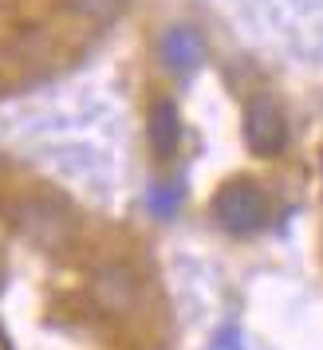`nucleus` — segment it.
<instances>
[{
  "label": "nucleus",
  "instance_id": "nucleus-1",
  "mask_svg": "<svg viewBox=\"0 0 323 350\" xmlns=\"http://www.w3.org/2000/svg\"><path fill=\"white\" fill-rule=\"evenodd\" d=\"M213 221L229 237H257L268 224V193L253 177H229L213 197Z\"/></svg>",
  "mask_w": 323,
  "mask_h": 350
},
{
  "label": "nucleus",
  "instance_id": "nucleus-2",
  "mask_svg": "<svg viewBox=\"0 0 323 350\" xmlns=\"http://www.w3.org/2000/svg\"><path fill=\"white\" fill-rule=\"evenodd\" d=\"M241 130H244V146H248L257 158H276V154H284V146H288V114L280 107V98L268 95V91L248 95Z\"/></svg>",
  "mask_w": 323,
  "mask_h": 350
},
{
  "label": "nucleus",
  "instance_id": "nucleus-3",
  "mask_svg": "<svg viewBox=\"0 0 323 350\" xmlns=\"http://www.w3.org/2000/svg\"><path fill=\"white\" fill-rule=\"evenodd\" d=\"M87 295L103 315L111 319H127L142 307V275L114 260V264H103V268L91 271V284H87Z\"/></svg>",
  "mask_w": 323,
  "mask_h": 350
},
{
  "label": "nucleus",
  "instance_id": "nucleus-4",
  "mask_svg": "<svg viewBox=\"0 0 323 350\" xmlns=\"http://www.w3.org/2000/svg\"><path fill=\"white\" fill-rule=\"evenodd\" d=\"M16 228L24 237L40 244V248H51V252H60L67 248L71 240H75V217L67 213L60 201H48V197H28V201H20L16 205Z\"/></svg>",
  "mask_w": 323,
  "mask_h": 350
},
{
  "label": "nucleus",
  "instance_id": "nucleus-5",
  "mask_svg": "<svg viewBox=\"0 0 323 350\" xmlns=\"http://www.w3.org/2000/svg\"><path fill=\"white\" fill-rule=\"evenodd\" d=\"M209 59V44L194 24H166L158 36V64L174 75V79H190L197 75Z\"/></svg>",
  "mask_w": 323,
  "mask_h": 350
},
{
  "label": "nucleus",
  "instance_id": "nucleus-6",
  "mask_svg": "<svg viewBox=\"0 0 323 350\" xmlns=\"http://www.w3.org/2000/svg\"><path fill=\"white\" fill-rule=\"evenodd\" d=\"M146 146L162 165L181 154V114L170 98H158L146 114Z\"/></svg>",
  "mask_w": 323,
  "mask_h": 350
},
{
  "label": "nucleus",
  "instance_id": "nucleus-7",
  "mask_svg": "<svg viewBox=\"0 0 323 350\" xmlns=\"http://www.w3.org/2000/svg\"><path fill=\"white\" fill-rule=\"evenodd\" d=\"M64 12H71L83 24H114L127 16L130 0H60Z\"/></svg>",
  "mask_w": 323,
  "mask_h": 350
}]
</instances>
